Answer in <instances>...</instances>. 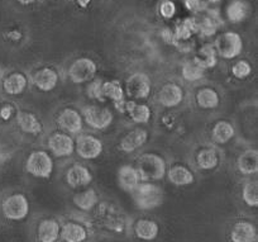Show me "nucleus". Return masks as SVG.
Returning <instances> with one entry per match:
<instances>
[{"mask_svg":"<svg viewBox=\"0 0 258 242\" xmlns=\"http://www.w3.org/2000/svg\"><path fill=\"white\" fill-rule=\"evenodd\" d=\"M158 103L165 108H173L182 103L183 90L178 84L167 83L158 91Z\"/></svg>","mask_w":258,"mask_h":242,"instance_id":"a211bd4d","label":"nucleus"},{"mask_svg":"<svg viewBox=\"0 0 258 242\" xmlns=\"http://www.w3.org/2000/svg\"><path fill=\"white\" fill-rule=\"evenodd\" d=\"M197 163L202 170H213L219 165V155L214 149H202L197 155Z\"/></svg>","mask_w":258,"mask_h":242,"instance_id":"2f4dec72","label":"nucleus"},{"mask_svg":"<svg viewBox=\"0 0 258 242\" xmlns=\"http://www.w3.org/2000/svg\"><path fill=\"white\" fill-rule=\"evenodd\" d=\"M220 24H222V19H220L219 14L217 12H209L207 16L200 19V22H197L198 32H200L202 36L204 37L214 36Z\"/></svg>","mask_w":258,"mask_h":242,"instance_id":"cd10ccee","label":"nucleus"},{"mask_svg":"<svg viewBox=\"0 0 258 242\" xmlns=\"http://www.w3.org/2000/svg\"><path fill=\"white\" fill-rule=\"evenodd\" d=\"M148 139V132L143 128H135L132 131H129L123 138L120 139L119 143V149L120 151L125 152V154H131V152L137 151L138 149L143 146Z\"/></svg>","mask_w":258,"mask_h":242,"instance_id":"aec40b11","label":"nucleus"},{"mask_svg":"<svg viewBox=\"0 0 258 242\" xmlns=\"http://www.w3.org/2000/svg\"><path fill=\"white\" fill-rule=\"evenodd\" d=\"M160 223L152 218L141 217L136 221H131L129 234L132 233L141 242H153L160 236Z\"/></svg>","mask_w":258,"mask_h":242,"instance_id":"1a4fd4ad","label":"nucleus"},{"mask_svg":"<svg viewBox=\"0 0 258 242\" xmlns=\"http://www.w3.org/2000/svg\"><path fill=\"white\" fill-rule=\"evenodd\" d=\"M96 70L98 66L93 60L89 57H80L70 65L68 74L74 84H84L94 79Z\"/></svg>","mask_w":258,"mask_h":242,"instance_id":"9d476101","label":"nucleus"},{"mask_svg":"<svg viewBox=\"0 0 258 242\" xmlns=\"http://www.w3.org/2000/svg\"><path fill=\"white\" fill-rule=\"evenodd\" d=\"M94 231L89 217L80 213L61 222L58 242H90Z\"/></svg>","mask_w":258,"mask_h":242,"instance_id":"f03ea898","label":"nucleus"},{"mask_svg":"<svg viewBox=\"0 0 258 242\" xmlns=\"http://www.w3.org/2000/svg\"><path fill=\"white\" fill-rule=\"evenodd\" d=\"M131 194L136 207L141 211H152L160 207L163 202V190L155 183L141 181Z\"/></svg>","mask_w":258,"mask_h":242,"instance_id":"39448f33","label":"nucleus"},{"mask_svg":"<svg viewBox=\"0 0 258 242\" xmlns=\"http://www.w3.org/2000/svg\"><path fill=\"white\" fill-rule=\"evenodd\" d=\"M91 0H76V3L81 7V8H86L90 4Z\"/></svg>","mask_w":258,"mask_h":242,"instance_id":"a18cd8bd","label":"nucleus"},{"mask_svg":"<svg viewBox=\"0 0 258 242\" xmlns=\"http://www.w3.org/2000/svg\"><path fill=\"white\" fill-rule=\"evenodd\" d=\"M249 13V7L243 0H234L228 6L227 17L232 23H240L244 21Z\"/></svg>","mask_w":258,"mask_h":242,"instance_id":"473e14b6","label":"nucleus"},{"mask_svg":"<svg viewBox=\"0 0 258 242\" xmlns=\"http://www.w3.org/2000/svg\"><path fill=\"white\" fill-rule=\"evenodd\" d=\"M57 124L62 132L69 134H76L81 132L84 126L83 116L74 108H64L57 117Z\"/></svg>","mask_w":258,"mask_h":242,"instance_id":"dca6fc26","label":"nucleus"},{"mask_svg":"<svg viewBox=\"0 0 258 242\" xmlns=\"http://www.w3.org/2000/svg\"><path fill=\"white\" fill-rule=\"evenodd\" d=\"M228 237L229 242H257V226L250 219H237L230 226Z\"/></svg>","mask_w":258,"mask_h":242,"instance_id":"f8f14e48","label":"nucleus"},{"mask_svg":"<svg viewBox=\"0 0 258 242\" xmlns=\"http://www.w3.org/2000/svg\"><path fill=\"white\" fill-rule=\"evenodd\" d=\"M214 49L218 56L222 57V59H235L243 51L242 37L235 32H224L217 38Z\"/></svg>","mask_w":258,"mask_h":242,"instance_id":"0eeeda50","label":"nucleus"},{"mask_svg":"<svg viewBox=\"0 0 258 242\" xmlns=\"http://www.w3.org/2000/svg\"><path fill=\"white\" fill-rule=\"evenodd\" d=\"M235 129L228 121H219L214 124L212 129L213 141L219 144H225L234 137Z\"/></svg>","mask_w":258,"mask_h":242,"instance_id":"c756f323","label":"nucleus"},{"mask_svg":"<svg viewBox=\"0 0 258 242\" xmlns=\"http://www.w3.org/2000/svg\"><path fill=\"white\" fill-rule=\"evenodd\" d=\"M205 70L197 62V60H187L182 64L181 74L186 81H199L204 76Z\"/></svg>","mask_w":258,"mask_h":242,"instance_id":"f704fd0d","label":"nucleus"},{"mask_svg":"<svg viewBox=\"0 0 258 242\" xmlns=\"http://www.w3.org/2000/svg\"><path fill=\"white\" fill-rule=\"evenodd\" d=\"M71 201H73V204L80 213L89 214L95 208L96 204L100 202V197H99L98 191L95 189L88 188L85 190L74 194Z\"/></svg>","mask_w":258,"mask_h":242,"instance_id":"6ab92c4d","label":"nucleus"},{"mask_svg":"<svg viewBox=\"0 0 258 242\" xmlns=\"http://www.w3.org/2000/svg\"><path fill=\"white\" fill-rule=\"evenodd\" d=\"M232 74L233 76L239 80L245 79V77L252 74V65L248 61H245V60L235 62L232 66Z\"/></svg>","mask_w":258,"mask_h":242,"instance_id":"4c0bfd02","label":"nucleus"},{"mask_svg":"<svg viewBox=\"0 0 258 242\" xmlns=\"http://www.w3.org/2000/svg\"><path fill=\"white\" fill-rule=\"evenodd\" d=\"M167 178L171 184L176 186H186L190 185L195 180V176L191 173L188 168L183 165H175L167 171Z\"/></svg>","mask_w":258,"mask_h":242,"instance_id":"bb28decb","label":"nucleus"},{"mask_svg":"<svg viewBox=\"0 0 258 242\" xmlns=\"http://www.w3.org/2000/svg\"><path fill=\"white\" fill-rule=\"evenodd\" d=\"M161 36H162V38L165 39V41L167 42V43H170V44H178L177 38H176V36H175V32L171 31L170 28L163 29L162 33H161Z\"/></svg>","mask_w":258,"mask_h":242,"instance_id":"79ce46f5","label":"nucleus"},{"mask_svg":"<svg viewBox=\"0 0 258 242\" xmlns=\"http://www.w3.org/2000/svg\"><path fill=\"white\" fill-rule=\"evenodd\" d=\"M185 7L191 12H202L205 8V4L203 0H183Z\"/></svg>","mask_w":258,"mask_h":242,"instance_id":"a19ab883","label":"nucleus"},{"mask_svg":"<svg viewBox=\"0 0 258 242\" xmlns=\"http://www.w3.org/2000/svg\"><path fill=\"white\" fill-rule=\"evenodd\" d=\"M61 222L54 217H43L38 219L34 228L36 242H58Z\"/></svg>","mask_w":258,"mask_h":242,"instance_id":"ddd939ff","label":"nucleus"},{"mask_svg":"<svg viewBox=\"0 0 258 242\" xmlns=\"http://www.w3.org/2000/svg\"><path fill=\"white\" fill-rule=\"evenodd\" d=\"M101 91H103V95L105 99H110L114 104L116 106V108L123 111V107L125 101H124V89L121 86L120 81L118 80H109L105 81L101 85Z\"/></svg>","mask_w":258,"mask_h":242,"instance_id":"393cba45","label":"nucleus"},{"mask_svg":"<svg viewBox=\"0 0 258 242\" xmlns=\"http://www.w3.org/2000/svg\"><path fill=\"white\" fill-rule=\"evenodd\" d=\"M123 112H126L129 116V118L132 119L135 123L138 124H145L148 123V121L151 119V108L147 104L143 103H137L135 101H129L124 103Z\"/></svg>","mask_w":258,"mask_h":242,"instance_id":"5701e85b","label":"nucleus"},{"mask_svg":"<svg viewBox=\"0 0 258 242\" xmlns=\"http://www.w3.org/2000/svg\"><path fill=\"white\" fill-rule=\"evenodd\" d=\"M93 231H99L111 237H125L129 234L131 218L116 203L109 201L99 202L89 213Z\"/></svg>","mask_w":258,"mask_h":242,"instance_id":"f257e3e1","label":"nucleus"},{"mask_svg":"<svg viewBox=\"0 0 258 242\" xmlns=\"http://www.w3.org/2000/svg\"><path fill=\"white\" fill-rule=\"evenodd\" d=\"M212 3H217V2H220V0H210Z\"/></svg>","mask_w":258,"mask_h":242,"instance_id":"de8ad7c7","label":"nucleus"},{"mask_svg":"<svg viewBox=\"0 0 258 242\" xmlns=\"http://www.w3.org/2000/svg\"><path fill=\"white\" fill-rule=\"evenodd\" d=\"M103 142L93 134H81L75 142V150L84 160H95L103 154Z\"/></svg>","mask_w":258,"mask_h":242,"instance_id":"4468645a","label":"nucleus"},{"mask_svg":"<svg viewBox=\"0 0 258 242\" xmlns=\"http://www.w3.org/2000/svg\"><path fill=\"white\" fill-rule=\"evenodd\" d=\"M136 169L140 174L141 181H148V183L162 180L167 173L165 159L153 152L141 155L137 160Z\"/></svg>","mask_w":258,"mask_h":242,"instance_id":"7ed1b4c3","label":"nucleus"},{"mask_svg":"<svg viewBox=\"0 0 258 242\" xmlns=\"http://www.w3.org/2000/svg\"><path fill=\"white\" fill-rule=\"evenodd\" d=\"M19 4H23V6H29V4H33L36 0H16Z\"/></svg>","mask_w":258,"mask_h":242,"instance_id":"49530a36","label":"nucleus"},{"mask_svg":"<svg viewBox=\"0 0 258 242\" xmlns=\"http://www.w3.org/2000/svg\"><path fill=\"white\" fill-rule=\"evenodd\" d=\"M28 174L38 179H48L53 171V160L51 155L42 150L31 152L26 161Z\"/></svg>","mask_w":258,"mask_h":242,"instance_id":"423d86ee","label":"nucleus"},{"mask_svg":"<svg viewBox=\"0 0 258 242\" xmlns=\"http://www.w3.org/2000/svg\"><path fill=\"white\" fill-rule=\"evenodd\" d=\"M48 149L54 156L68 157L75 151V141L66 132H56L49 136Z\"/></svg>","mask_w":258,"mask_h":242,"instance_id":"2eb2a0df","label":"nucleus"},{"mask_svg":"<svg viewBox=\"0 0 258 242\" xmlns=\"http://www.w3.org/2000/svg\"><path fill=\"white\" fill-rule=\"evenodd\" d=\"M93 181L90 170L84 165H74L66 173V183L70 188H85Z\"/></svg>","mask_w":258,"mask_h":242,"instance_id":"412c9836","label":"nucleus"},{"mask_svg":"<svg viewBox=\"0 0 258 242\" xmlns=\"http://www.w3.org/2000/svg\"><path fill=\"white\" fill-rule=\"evenodd\" d=\"M13 112L14 108L12 106L2 107V109H0V118L4 119V121H8L12 117V114H13Z\"/></svg>","mask_w":258,"mask_h":242,"instance_id":"37998d69","label":"nucleus"},{"mask_svg":"<svg viewBox=\"0 0 258 242\" xmlns=\"http://www.w3.org/2000/svg\"><path fill=\"white\" fill-rule=\"evenodd\" d=\"M237 169L242 175H254L258 171L257 150H245L238 156Z\"/></svg>","mask_w":258,"mask_h":242,"instance_id":"b1692460","label":"nucleus"},{"mask_svg":"<svg viewBox=\"0 0 258 242\" xmlns=\"http://www.w3.org/2000/svg\"><path fill=\"white\" fill-rule=\"evenodd\" d=\"M242 201L249 208L258 207V183L255 180H248L242 186Z\"/></svg>","mask_w":258,"mask_h":242,"instance_id":"c9c22d12","label":"nucleus"},{"mask_svg":"<svg viewBox=\"0 0 258 242\" xmlns=\"http://www.w3.org/2000/svg\"><path fill=\"white\" fill-rule=\"evenodd\" d=\"M198 106L203 109H214L219 106L220 96L213 88H202L197 93Z\"/></svg>","mask_w":258,"mask_h":242,"instance_id":"7c9ffc66","label":"nucleus"},{"mask_svg":"<svg viewBox=\"0 0 258 242\" xmlns=\"http://www.w3.org/2000/svg\"><path fill=\"white\" fill-rule=\"evenodd\" d=\"M17 119H18L19 128L24 133L39 134L42 132V129H43L41 121L33 113H31V112H19Z\"/></svg>","mask_w":258,"mask_h":242,"instance_id":"c85d7f7f","label":"nucleus"},{"mask_svg":"<svg viewBox=\"0 0 258 242\" xmlns=\"http://www.w3.org/2000/svg\"><path fill=\"white\" fill-rule=\"evenodd\" d=\"M151 79L145 72H135L125 81L126 95L135 101L147 99L151 94Z\"/></svg>","mask_w":258,"mask_h":242,"instance_id":"9b49d317","label":"nucleus"},{"mask_svg":"<svg viewBox=\"0 0 258 242\" xmlns=\"http://www.w3.org/2000/svg\"><path fill=\"white\" fill-rule=\"evenodd\" d=\"M0 211L7 221L18 223L28 218L31 213V202L24 193H12L2 201Z\"/></svg>","mask_w":258,"mask_h":242,"instance_id":"20e7f679","label":"nucleus"},{"mask_svg":"<svg viewBox=\"0 0 258 242\" xmlns=\"http://www.w3.org/2000/svg\"><path fill=\"white\" fill-rule=\"evenodd\" d=\"M58 72L52 67H41L32 76V83L38 90L51 91L58 84Z\"/></svg>","mask_w":258,"mask_h":242,"instance_id":"f3484780","label":"nucleus"},{"mask_svg":"<svg viewBox=\"0 0 258 242\" xmlns=\"http://www.w3.org/2000/svg\"><path fill=\"white\" fill-rule=\"evenodd\" d=\"M161 16L166 19H171L176 13V6L171 0H165L160 7Z\"/></svg>","mask_w":258,"mask_h":242,"instance_id":"ea45409f","label":"nucleus"},{"mask_svg":"<svg viewBox=\"0 0 258 242\" xmlns=\"http://www.w3.org/2000/svg\"><path fill=\"white\" fill-rule=\"evenodd\" d=\"M175 36L177 38V41H187V39L191 38L194 33H197L198 32V27H197V21L195 19H183L181 21L180 23L176 26L175 28Z\"/></svg>","mask_w":258,"mask_h":242,"instance_id":"e433bc0d","label":"nucleus"},{"mask_svg":"<svg viewBox=\"0 0 258 242\" xmlns=\"http://www.w3.org/2000/svg\"><path fill=\"white\" fill-rule=\"evenodd\" d=\"M8 159H9V155L8 154H6V152H3V151H0V165L6 163V161Z\"/></svg>","mask_w":258,"mask_h":242,"instance_id":"c03bdc74","label":"nucleus"},{"mask_svg":"<svg viewBox=\"0 0 258 242\" xmlns=\"http://www.w3.org/2000/svg\"><path fill=\"white\" fill-rule=\"evenodd\" d=\"M195 60H197L198 64H199L204 70L214 67L215 65H217L218 60V55L214 49V44H204V46L199 50Z\"/></svg>","mask_w":258,"mask_h":242,"instance_id":"72a5a7b5","label":"nucleus"},{"mask_svg":"<svg viewBox=\"0 0 258 242\" xmlns=\"http://www.w3.org/2000/svg\"><path fill=\"white\" fill-rule=\"evenodd\" d=\"M28 85V79L23 72H12L3 80V90L9 95H21Z\"/></svg>","mask_w":258,"mask_h":242,"instance_id":"a878e982","label":"nucleus"},{"mask_svg":"<svg viewBox=\"0 0 258 242\" xmlns=\"http://www.w3.org/2000/svg\"><path fill=\"white\" fill-rule=\"evenodd\" d=\"M101 85H103L101 80H94V81H91L88 86V95L91 99H95V101H105V98L103 95V91H101Z\"/></svg>","mask_w":258,"mask_h":242,"instance_id":"58836bf2","label":"nucleus"},{"mask_svg":"<svg viewBox=\"0 0 258 242\" xmlns=\"http://www.w3.org/2000/svg\"><path fill=\"white\" fill-rule=\"evenodd\" d=\"M83 119L91 128L104 131L113 123V113L106 107L100 106H85L81 111Z\"/></svg>","mask_w":258,"mask_h":242,"instance_id":"6e6552de","label":"nucleus"},{"mask_svg":"<svg viewBox=\"0 0 258 242\" xmlns=\"http://www.w3.org/2000/svg\"><path fill=\"white\" fill-rule=\"evenodd\" d=\"M118 183L123 190L132 193L141 183L140 174L132 165H123L118 170Z\"/></svg>","mask_w":258,"mask_h":242,"instance_id":"4be33fe9","label":"nucleus"}]
</instances>
